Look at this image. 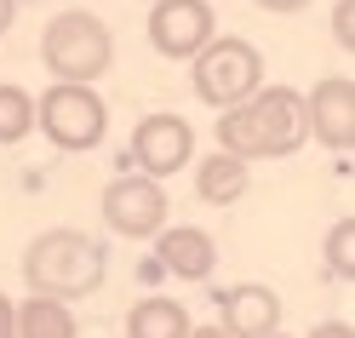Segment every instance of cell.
I'll return each instance as SVG.
<instances>
[{"instance_id": "obj_1", "label": "cell", "mask_w": 355, "mask_h": 338, "mask_svg": "<svg viewBox=\"0 0 355 338\" xmlns=\"http://www.w3.org/2000/svg\"><path fill=\"white\" fill-rule=\"evenodd\" d=\"M218 149L235 161H286L309 144V115H304V92L293 86H258L247 103H235L218 115Z\"/></svg>"}, {"instance_id": "obj_2", "label": "cell", "mask_w": 355, "mask_h": 338, "mask_svg": "<svg viewBox=\"0 0 355 338\" xmlns=\"http://www.w3.org/2000/svg\"><path fill=\"white\" fill-rule=\"evenodd\" d=\"M103 276H109V258L86 230H40L24 246V287L35 298L75 304L86 292H98Z\"/></svg>"}, {"instance_id": "obj_3", "label": "cell", "mask_w": 355, "mask_h": 338, "mask_svg": "<svg viewBox=\"0 0 355 338\" xmlns=\"http://www.w3.org/2000/svg\"><path fill=\"white\" fill-rule=\"evenodd\" d=\"M40 63H46V75L58 86H92L98 75L115 69V35L98 12H58L46 35H40Z\"/></svg>"}, {"instance_id": "obj_4", "label": "cell", "mask_w": 355, "mask_h": 338, "mask_svg": "<svg viewBox=\"0 0 355 338\" xmlns=\"http://www.w3.org/2000/svg\"><path fill=\"white\" fill-rule=\"evenodd\" d=\"M189 86L207 109H235L263 86V52L241 35H212L189 58Z\"/></svg>"}, {"instance_id": "obj_5", "label": "cell", "mask_w": 355, "mask_h": 338, "mask_svg": "<svg viewBox=\"0 0 355 338\" xmlns=\"http://www.w3.org/2000/svg\"><path fill=\"white\" fill-rule=\"evenodd\" d=\"M35 132H46L58 149L69 155H86L109 138V109L98 98V86H46L35 98Z\"/></svg>"}, {"instance_id": "obj_6", "label": "cell", "mask_w": 355, "mask_h": 338, "mask_svg": "<svg viewBox=\"0 0 355 338\" xmlns=\"http://www.w3.org/2000/svg\"><path fill=\"white\" fill-rule=\"evenodd\" d=\"M166 212H172L166 184H155V178L126 172V178H115V184L103 189V223L121 241H155L166 230Z\"/></svg>"}, {"instance_id": "obj_7", "label": "cell", "mask_w": 355, "mask_h": 338, "mask_svg": "<svg viewBox=\"0 0 355 338\" xmlns=\"http://www.w3.org/2000/svg\"><path fill=\"white\" fill-rule=\"evenodd\" d=\"M189 161H195V126L184 115L161 109V115H144L132 126V167H138V178L166 184V178L184 172Z\"/></svg>"}, {"instance_id": "obj_8", "label": "cell", "mask_w": 355, "mask_h": 338, "mask_svg": "<svg viewBox=\"0 0 355 338\" xmlns=\"http://www.w3.org/2000/svg\"><path fill=\"white\" fill-rule=\"evenodd\" d=\"M212 35H218V12L207 0H155L149 6V47L172 63H189Z\"/></svg>"}, {"instance_id": "obj_9", "label": "cell", "mask_w": 355, "mask_h": 338, "mask_svg": "<svg viewBox=\"0 0 355 338\" xmlns=\"http://www.w3.org/2000/svg\"><path fill=\"white\" fill-rule=\"evenodd\" d=\"M304 115H309V138L349 161V149H355V81L349 75L315 81V92L304 98Z\"/></svg>"}, {"instance_id": "obj_10", "label": "cell", "mask_w": 355, "mask_h": 338, "mask_svg": "<svg viewBox=\"0 0 355 338\" xmlns=\"http://www.w3.org/2000/svg\"><path fill=\"white\" fill-rule=\"evenodd\" d=\"M224 327L230 338H270L281 332V292L275 287H258V281H241L224 292Z\"/></svg>"}, {"instance_id": "obj_11", "label": "cell", "mask_w": 355, "mask_h": 338, "mask_svg": "<svg viewBox=\"0 0 355 338\" xmlns=\"http://www.w3.org/2000/svg\"><path fill=\"white\" fill-rule=\"evenodd\" d=\"M155 258H161L178 281H207L212 264H218V241L201 230V223H166L161 235H155Z\"/></svg>"}, {"instance_id": "obj_12", "label": "cell", "mask_w": 355, "mask_h": 338, "mask_svg": "<svg viewBox=\"0 0 355 338\" xmlns=\"http://www.w3.org/2000/svg\"><path fill=\"white\" fill-rule=\"evenodd\" d=\"M247 189H252V167L235 161V155H224V149H212L207 161L195 167V195H201L207 207H235Z\"/></svg>"}, {"instance_id": "obj_13", "label": "cell", "mask_w": 355, "mask_h": 338, "mask_svg": "<svg viewBox=\"0 0 355 338\" xmlns=\"http://www.w3.org/2000/svg\"><path fill=\"white\" fill-rule=\"evenodd\" d=\"M189 310L178 298H161V292H149L126 310V338H189Z\"/></svg>"}, {"instance_id": "obj_14", "label": "cell", "mask_w": 355, "mask_h": 338, "mask_svg": "<svg viewBox=\"0 0 355 338\" xmlns=\"http://www.w3.org/2000/svg\"><path fill=\"white\" fill-rule=\"evenodd\" d=\"M12 327L17 338H80V321H75V304H58V298H29L12 304Z\"/></svg>"}, {"instance_id": "obj_15", "label": "cell", "mask_w": 355, "mask_h": 338, "mask_svg": "<svg viewBox=\"0 0 355 338\" xmlns=\"http://www.w3.org/2000/svg\"><path fill=\"white\" fill-rule=\"evenodd\" d=\"M29 132H35V92H24V86H0V149L24 144Z\"/></svg>"}, {"instance_id": "obj_16", "label": "cell", "mask_w": 355, "mask_h": 338, "mask_svg": "<svg viewBox=\"0 0 355 338\" xmlns=\"http://www.w3.org/2000/svg\"><path fill=\"white\" fill-rule=\"evenodd\" d=\"M327 269H332L338 281H355V218H349V212L327 230Z\"/></svg>"}, {"instance_id": "obj_17", "label": "cell", "mask_w": 355, "mask_h": 338, "mask_svg": "<svg viewBox=\"0 0 355 338\" xmlns=\"http://www.w3.org/2000/svg\"><path fill=\"white\" fill-rule=\"evenodd\" d=\"M332 40L344 47V58L355 52V0H338V6H332Z\"/></svg>"}, {"instance_id": "obj_18", "label": "cell", "mask_w": 355, "mask_h": 338, "mask_svg": "<svg viewBox=\"0 0 355 338\" xmlns=\"http://www.w3.org/2000/svg\"><path fill=\"white\" fill-rule=\"evenodd\" d=\"M258 12H275V17H293V12H304L309 0H252Z\"/></svg>"}, {"instance_id": "obj_19", "label": "cell", "mask_w": 355, "mask_h": 338, "mask_svg": "<svg viewBox=\"0 0 355 338\" xmlns=\"http://www.w3.org/2000/svg\"><path fill=\"white\" fill-rule=\"evenodd\" d=\"M309 338H355V327H349V321H321Z\"/></svg>"}, {"instance_id": "obj_20", "label": "cell", "mask_w": 355, "mask_h": 338, "mask_svg": "<svg viewBox=\"0 0 355 338\" xmlns=\"http://www.w3.org/2000/svg\"><path fill=\"white\" fill-rule=\"evenodd\" d=\"M0 338H17V327H12V298L0 292Z\"/></svg>"}, {"instance_id": "obj_21", "label": "cell", "mask_w": 355, "mask_h": 338, "mask_svg": "<svg viewBox=\"0 0 355 338\" xmlns=\"http://www.w3.org/2000/svg\"><path fill=\"white\" fill-rule=\"evenodd\" d=\"M12 17H17V0H0V35L12 29Z\"/></svg>"}, {"instance_id": "obj_22", "label": "cell", "mask_w": 355, "mask_h": 338, "mask_svg": "<svg viewBox=\"0 0 355 338\" xmlns=\"http://www.w3.org/2000/svg\"><path fill=\"white\" fill-rule=\"evenodd\" d=\"M189 338H230L224 327H189Z\"/></svg>"}, {"instance_id": "obj_23", "label": "cell", "mask_w": 355, "mask_h": 338, "mask_svg": "<svg viewBox=\"0 0 355 338\" xmlns=\"http://www.w3.org/2000/svg\"><path fill=\"white\" fill-rule=\"evenodd\" d=\"M270 338H286V332H270Z\"/></svg>"}, {"instance_id": "obj_24", "label": "cell", "mask_w": 355, "mask_h": 338, "mask_svg": "<svg viewBox=\"0 0 355 338\" xmlns=\"http://www.w3.org/2000/svg\"><path fill=\"white\" fill-rule=\"evenodd\" d=\"M149 6H155V0H149Z\"/></svg>"}]
</instances>
